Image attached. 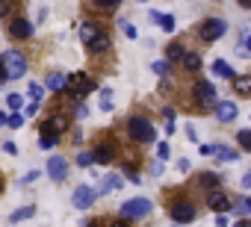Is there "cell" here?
Returning <instances> with one entry per match:
<instances>
[{"mask_svg":"<svg viewBox=\"0 0 251 227\" xmlns=\"http://www.w3.org/2000/svg\"><path fill=\"white\" fill-rule=\"evenodd\" d=\"M56 145V136H42V148H53Z\"/></svg>","mask_w":251,"mask_h":227,"instance_id":"obj_36","label":"cell"},{"mask_svg":"<svg viewBox=\"0 0 251 227\" xmlns=\"http://www.w3.org/2000/svg\"><path fill=\"white\" fill-rule=\"evenodd\" d=\"M124 36H127V39H139V30L133 24H124Z\"/></svg>","mask_w":251,"mask_h":227,"instance_id":"obj_33","label":"cell"},{"mask_svg":"<svg viewBox=\"0 0 251 227\" xmlns=\"http://www.w3.org/2000/svg\"><path fill=\"white\" fill-rule=\"evenodd\" d=\"M106 47H109V36H106V33H100V36L89 45V50H92V53H100V50H106Z\"/></svg>","mask_w":251,"mask_h":227,"instance_id":"obj_21","label":"cell"},{"mask_svg":"<svg viewBox=\"0 0 251 227\" xmlns=\"http://www.w3.org/2000/svg\"><path fill=\"white\" fill-rule=\"evenodd\" d=\"M24 112H27V115H36V112H39V100H33V103L24 109Z\"/></svg>","mask_w":251,"mask_h":227,"instance_id":"obj_41","label":"cell"},{"mask_svg":"<svg viewBox=\"0 0 251 227\" xmlns=\"http://www.w3.org/2000/svg\"><path fill=\"white\" fill-rule=\"evenodd\" d=\"M106 189H118V177H109V180H103V192Z\"/></svg>","mask_w":251,"mask_h":227,"instance_id":"obj_38","label":"cell"},{"mask_svg":"<svg viewBox=\"0 0 251 227\" xmlns=\"http://www.w3.org/2000/svg\"><path fill=\"white\" fill-rule=\"evenodd\" d=\"M6 127H12V130H18V127H24V115H18V112H12V115L6 118Z\"/></svg>","mask_w":251,"mask_h":227,"instance_id":"obj_27","label":"cell"},{"mask_svg":"<svg viewBox=\"0 0 251 227\" xmlns=\"http://www.w3.org/2000/svg\"><path fill=\"white\" fill-rule=\"evenodd\" d=\"M127 133H130L133 142H154V136H157V130H154V124L148 118H130Z\"/></svg>","mask_w":251,"mask_h":227,"instance_id":"obj_1","label":"cell"},{"mask_svg":"<svg viewBox=\"0 0 251 227\" xmlns=\"http://www.w3.org/2000/svg\"><path fill=\"white\" fill-rule=\"evenodd\" d=\"M92 162H95V154H89V151H80V154H77V165H80V168H86V165H92Z\"/></svg>","mask_w":251,"mask_h":227,"instance_id":"obj_25","label":"cell"},{"mask_svg":"<svg viewBox=\"0 0 251 227\" xmlns=\"http://www.w3.org/2000/svg\"><path fill=\"white\" fill-rule=\"evenodd\" d=\"M151 68H154V74H166V62H154Z\"/></svg>","mask_w":251,"mask_h":227,"instance_id":"obj_42","label":"cell"},{"mask_svg":"<svg viewBox=\"0 0 251 227\" xmlns=\"http://www.w3.org/2000/svg\"><path fill=\"white\" fill-rule=\"evenodd\" d=\"M192 94H195V100H198L201 106H216V103H219V100H216V89H213V83H207V80H198L195 89H192Z\"/></svg>","mask_w":251,"mask_h":227,"instance_id":"obj_6","label":"cell"},{"mask_svg":"<svg viewBox=\"0 0 251 227\" xmlns=\"http://www.w3.org/2000/svg\"><path fill=\"white\" fill-rule=\"evenodd\" d=\"M213 71H216L219 77H225V80H233V77H236V74H233V68H230L225 59H216V62H213Z\"/></svg>","mask_w":251,"mask_h":227,"instance_id":"obj_20","label":"cell"},{"mask_svg":"<svg viewBox=\"0 0 251 227\" xmlns=\"http://www.w3.org/2000/svg\"><path fill=\"white\" fill-rule=\"evenodd\" d=\"M95 6H98V9H115L118 0H95Z\"/></svg>","mask_w":251,"mask_h":227,"instance_id":"obj_32","label":"cell"},{"mask_svg":"<svg viewBox=\"0 0 251 227\" xmlns=\"http://www.w3.org/2000/svg\"><path fill=\"white\" fill-rule=\"evenodd\" d=\"M9 36H12V39H30V36H33V27H30V21H24V18H15V21L9 24Z\"/></svg>","mask_w":251,"mask_h":227,"instance_id":"obj_12","label":"cell"},{"mask_svg":"<svg viewBox=\"0 0 251 227\" xmlns=\"http://www.w3.org/2000/svg\"><path fill=\"white\" fill-rule=\"evenodd\" d=\"M236 142H239L245 151H251V130H239V133H236Z\"/></svg>","mask_w":251,"mask_h":227,"instance_id":"obj_26","label":"cell"},{"mask_svg":"<svg viewBox=\"0 0 251 227\" xmlns=\"http://www.w3.org/2000/svg\"><path fill=\"white\" fill-rule=\"evenodd\" d=\"M68 80H71V74H50L48 77V89L50 91H68Z\"/></svg>","mask_w":251,"mask_h":227,"instance_id":"obj_16","label":"cell"},{"mask_svg":"<svg viewBox=\"0 0 251 227\" xmlns=\"http://www.w3.org/2000/svg\"><path fill=\"white\" fill-rule=\"evenodd\" d=\"M6 124V115H3V112H0V127H3Z\"/></svg>","mask_w":251,"mask_h":227,"instance_id":"obj_47","label":"cell"},{"mask_svg":"<svg viewBox=\"0 0 251 227\" xmlns=\"http://www.w3.org/2000/svg\"><path fill=\"white\" fill-rule=\"evenodd\" d=\"M157 157H160V159H166V157H169V145H166V142H160V145H157Z\"/></svg>","mask_w":251,"mask_h":227,"instance_id":"obj_34","label":"cell"},{"mask_svg":"<svg viewBox=\"0 0 251 227\" xmlns=\"http://www.w3.org/2000/svg\"><path fill=\"white\" fill-rule=\"evenodd\" d=\"M239 6H245V9H251V0H236Z\"/></svg>","mask_w":251,"mask_h":227,"instance_id":"obj_44","label":"cell"},{"mask_svg":"<svg viewBox=\"0 0 251 227\" xmlns=\"http://www.w3.org/2000/svg\"><path fill=\"white\" fill-rule=\"evenodd\" d=\"M92 154H95V162H100V165H106V162H112V159H115V148H112L109 142H100Z\"/></svg>","mask_w":251,"mask_h":227,"instance_id":"obj_14","label":"cell"},{"mask_svg":"<svg viewBox=\"0 0 251 227\" xmlns=\"http://www.w3.org/2000/svg\"><path fill=\"white\" fill-rule=\"evenodd\" d=\"M242 186H245V189H251V171H248V174L242 177Z\"/></svg>","mask_w":251,"mask_h":227,"instance_id":"obj_43","label":"cell"},{"mask_svg":"<svg viewBox=\"0 0 251 227\" xmlns=\"http://www.w3.org/2000/svg\"><path fill=\"white\" fill-rule=\"evenodd\" d=\"M27 91H30V97H33V100H42V91H45V89H42L39 83H30V86H27Z\"/></svg>","mask_w":251,"mask_h":227,"instance_id":"obj_29","label":"cell"},{"mask_svg":"<svg viewBox=\"0 0 251 227\" xmlns=\"http://www.w3.org/2000/svg\"><path fill=\"white\" fill-rule=\"evenodd\" d=\"M98 195L89 189V186H80V189H74V198H71V204L77 206V209H86V206H92V201H95Z\"/></svg>","mask_w":251,"mask_h":227,"instance_id":"obj_11","label":"cell"},{"mask_svg":"<svg viewBox=\"0 0 251 227\" xmlns=\"http://www.w3.org/2000/svg\"><path fill=\"white\" fill-rule=\"evenodd\" d=\"M198 151H201V154H204V157H213V154H216V145H201V148H198Z\"/></svg>","mask_w":251,"mask_h":227,"instance_id":"obj_37","label":"cell"},{"mask_svg":"<svg viewBox=\"0 0 251 227\" xmlns=\"http://www.w3.org/2000/svg\"><path fill=\"white\" fill-rule=\"evenodd\" d=\"M100 33H103V30H100L98 24H92V21H83V24H80V42H83L86 47H89V45H92Z\"/></svg>","mask_w":251,"mask_h":227,"instance_id":"obj_13","label":"cell"},{"mask_svg":"<svg viewBox=\"0 0 251 227\" xmlns=\"http://www.w3.org/2000/svg\"><path fill=\"white\" fill-rule=\"evenodd\" d=\"M6 12V0H0V15H3Z\"/></svg>","mask_w":251,"mask_h":227,"instance_id":"obj_46","label":"cell"},{"mask_svg":"<svg viewBox=\"0 0 251 227\" xmlns=\"http://www.w3.org/2000/svg\"><path fill=\"white\" fill-rule=\"evenodd\" d=\"M216 118H219V121H233V118H236V106H233L230 100H219V103H216Z\"/></svg>","mask_w":251,"mask_h":227,"instance_id":"obj_15","label":"cell"},{"mask_svg":"<svg viewBox=\"0 0 251 227\" xmlns=\"http://www.w3.org/2000/svg\"><path fill=\"white\" fill-rule=\"evenodd\" d=\"M151 209H154V206H151V201H145V198H133V201H127V204H121V215H124V218H145Z\"/></svg>","mask_w":251,"mask_h":227,"instance_id":"obj_4","label":"cell"},{"mask_svg":"<svg viewBox=\"0 0 251 227\" xmlns=\"http://www.w3.org/2000/svg\"><path fill=\"white\" fill-rule=\"evenodd\" d=\"M183 68L186 71H201V53H192V50H186V56H183Z\"/></svg>","mask_w":251,"mask_h":227,"instance_id":"obj_19","label":"cell"},{"mask_svg":"<svg viewBox=\"0 0 251 227\" xmlns=\"http://www.w3.org/2000/svg\"><path fill=\"white\" fill-rule=\"evenodd\" d=\"M172 218H175L177 224H189V221L195 218V204H189V201H177V204L172 206Z\"/></svg>","mask_w":251,"mask_h":227,"instance_id":"obj_7","label":"cell"},{"mask_svg":"<svg viewBox=\"0 0 251 227\" xmlns=\"http://www.w3.org/2000/svg\"><path fill=\"white\" fill-rule=\"evenodd\" d=\"M225 30H227V24H225L222 18H207V21L201 24V30H198V33H201V39H204V42H216V39H222V36H225Z\"/></svg>","mask_w":251,"mask_h":227,"instance_id":"obj_5","label":"cell"},{"mask_svg":"<svg viewBox=\"0 0 251 227\" xmlns=\"http://www.w3.org/2000/svg\"><path fill=\"white\" fill-rule=\"evenodd\" d=\"M3 151H6V154H12V157H15V154H18V145H15V142H6V145H3Z\"/></svg>","mask_w":251,"mask_h":227,"instance_id":"obj_40","label":"cell"},{"mask_svg":"<svg viewBox=\"0 0 251 227\" xmlns=\"http://www.w3.org/2000/svg\"><path fill=\"white\" fill-rule=\"evenodd\" d=\"M0 195H3V180H0Z\"/></svg>","mask_w":251,"mask_h":227,"instance_id":"obj_50","label":"cell"},{"mask_svg":"<svg viewBox=\"0 0 251 227\" xmlns=\"http://www.w3.org/2000/svg\"><path fill=\"white\" fill-rule=\"evenodd\" d=\"M207 206L216 209V212H227V209H230V198H227L222 189H213V192L207 195Z\"/></svg>","mask_w":251,"mask_h":227,"instance_id":"obj_10","label":"cell"},{"mask_svg":"<svg viewBox=\"0 0 251 227\" xmlns=\"http://www.w3.org/2000/svg\"><path fill=\"white\" fill-rule=\"evenodd\" d=\"M142 3H145V0H142Z\"/></svg>","mask_w":251,"mask_h":227,"instance_id":"obj_51","label":"cell"},{"mask_svg":"<svg viewBox=\"0 0 251 227\" xmlns=\"http://www.w3.org/2000/svg\"><path fill=\"white\" fill-rule=\"evenodd\" d=\"M68 130V118L65 115H50L45 124H42V136H59Z\"/></svg>","mask_w":251,"mask_h":227,"instance_id":"obj_8","label":"cell"},{"mask_svg":"<svg viewBox=\"0 0 251 227\" xmlns=\"http://www.w3.org/2000/svg\"><path fill=\"white\" fill-rule=\"evenodd\" d=\"M48 174H50V180L62 183V180L68 177V159H62V157H50V159H48Z\"/></svg>","mask_w":251,"mask_h":227,"instance_id":"obj_9","label":"cell"},{"mask_svg":"<svg viewBox=\"0 0 251 227\" xmlns=\"http://www.w3.org/2000/svg\"><path fill=\"white\" fill-rule=\"evenodd\" d=\"M216 157L225 159V162H233V159H236V151H225V148H222V151H216Z\"/></svg>","mask_w":251,"mask_h":227,"instance_id":"obj_31","label":"cell"},{"mask_svg":"<svg viewBox=\"0 0 251 227\" xmlns=\"http://www.w3.org/2000/svg\"><path fill=\"white\" fill-rule=\"evenodd\" d=\"M201 186L216 189V186H219V174H201Z\"/></svg>","mask_w":251,"mask_h":227,"instance_id":"obj_28","label":"cell"},{"mask_svg":"<svg viewBox=\"0 0 251 227\" xmlns=\"http://www.w3.org/2000/svg\"><path fill=\"white\" fill-rule=\"evenodd\" d=\"M9 80V74H6V65H3V59H0V86H3Z\"/></svg>","mask_w":251,"mask_h":227,"instance_id":"obj_39","label":"cell"},{"mask_svg":"<svg viewBox=\"0 0 251 227\" xmlns=\"http://www.w3.org/2000/svg\"><path fill=\"white\" fill-rule=\"evenodd\" d=\"M68 91H71V97H83V94H89V91H95V80L89 77V74H71V80H68Z\"/></svg>","mask_w":251,"mask_h":227,"instance_id":"obj_3","label":"cell"},{"mask_svg":"<svg viewBox=\"0 0 251 227\" xmlns=\"http://www.w3.org/2000/svg\"><path fill=\"white\" fill-rule=\"evenodd\" d=\"M236 227H251V224H248V221H239V224H236Z\"/></svg>","mask_w":251,"mask_h":227,"instance_id":"obj_49","label":"cell"},{"mask_svg":"<svg viewBox=\"0 0 251 227\" xmlns=\"http://www.w3.org/2000/svg\"><path fill=\"white\" fill-rule=\"evenodd\" d=\"M245 47H248V50H251V36H245Z\"/></svg>","mask_w":251,"mask_h":227,"instance_id":"obj_48","label":"cell"},{"mask_svg":"<svg viewBox=\"0 0 251 227\" xmlns=\"http://www.w3.org/2000/svg\"><path fill=\"white\" fill-rule=\"evenodd\" d=\"M166 56H169V62H177V59L183 62V56H186V50H183L180 45H169V53H166Z\"/></svg>","mask_w":251,"mask_h":227,"instance_id":"obj_22","label":"cell"},{"mask_svg":"<svg viewBox=\"0 0 251 227\" xmlns=\"http://www.w3.org/2000/svg\"><path fill=\"white\" fill-rule=\"evenodd\" d=\"M0 59H3L6 74H9L12 80H18V77H24V74H27V59H24V53H21V50H6Z\"/></svg>","mask_w":251,"mask_h":227,"instance_id":"obj_2","label":"cell"},{"mask_svg":"<svg viewBox=\"0 0 251 227\" xmlns=\"http://www.w3.org/2000/svg\"><path fill=\"white\" fill-rule=\"evenodd\" d=\"M6 103H9V109H12V112H18V109H21V106H24V97H21V94H15V91H12V94H9V97H6Z\"/></svg>","mask_w":251,"mask_h":227,"instance_id":"obj_23","label":"cell"},{"mask_svg":"<svg viewBox=\"0 0 251 227\" xmlns=\"http://www.w3.org/2000/svg\"><path fill=\"white\" fill-rule=\"evenodd\" d=\"M109 227H130V218H124V215H121V218H115Z\"/></svg>","mask_w":251,"mask_h":227,"instance_id":"obj_35","label":"cell"},{"mask_svg":"<svg viewBox=\"0 0 251 227\" xmlns=\"http://www.w3.org/2000/svg\"><path fill=\"white\" fill-rule=\"evenodd\" d=\"M160 27H163L166 33H172V30H175V18H172V15H163V18H160Z\"/></svg>","mask_w":251,"mask_h":227,"instance_id":"obj_30","label":"cell"},{"mask_svg":"<svg viewBox=\"0 0 251 227\" xmlns=\"http://www.w3.org/2000/svg\"><path fill=\"white\" fill-rule=\"evenodd\" d=\"M100 109H103V112H109V109H112V91H109V89H103V91H100Z\"/></svg>","mask_w":251,"mask_h":227,"instance_id":"obj_24","label":"cell"},{"mask_svg":"<svg viewBox=\"0 0 251 227\" xmlns=\"http://www.w3.org/2000/svg\"><path fill=\"white\" fill-rule=\"evenodd\" d=\"M230 83H233L236 94H251V77H248V74H236Z\"/></svg>","mask_w":251,"mask_h":227,"instance_id":"obj_17","label":"cell"},{"mask_svg":"<svg viewBox=\"0 0 251 227\" xmlns=\"http://www.w3.org/2000/svg\"><path fill=\"white\" fill-rule=\"evenodd\" d=\"M242 212H251V201H245V204H242Z\"/></svg>","mask_w":251,"mask_h":227,"instance_id":"obj_45","label":"cell"},{"mask_svg":"<svg viewBox=\"0 0 251 227\" xmlns=\"http://www.w3.org/2000/svg\"><path fill=\"white\" fill-rule=\"evenodd\" d=\"M33 215H36V206H21V209H15V212L9 215V224H21V221L33 218Z\"/></svg>","mask_w":251,"mask_h":227,"instance_id":"obj_18","label":"cell"},{"mask_svg":"<svg viewBox=\"0 0 251 227\" xmlns=\"http://www.w3.org/2000/svg\"><path fill=\"white\" fill-rule=\"evenodd\" d=\"M118 3H121V0H118Z\"/></svg>","mask_w":251,"mask_h":227,"instance_id":"obj_52","label":"cell"}]
</instances>
